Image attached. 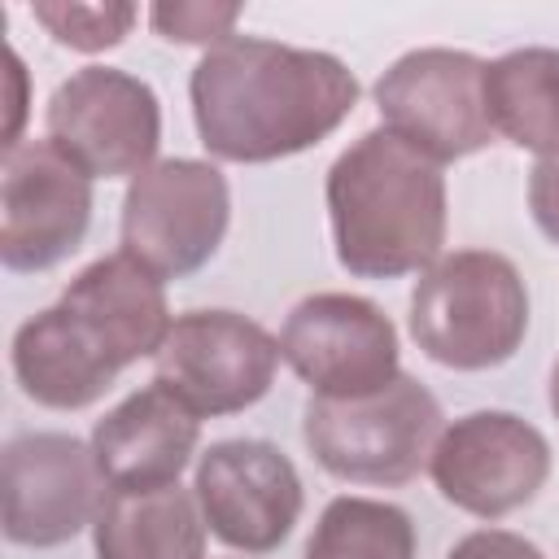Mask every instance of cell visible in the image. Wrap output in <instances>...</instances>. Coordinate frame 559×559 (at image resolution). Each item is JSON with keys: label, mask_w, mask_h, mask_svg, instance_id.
Masks as SVG:
<instances>
[{"label": "cell", "mask_w": 559, "mask_h": 559, "mask_svg": "<svg viewBox=\"0 0 559 559\" xmlns=\"http://www.w3.org/2000/svg\"><path fill=\"white\" fill-rule=\"evenodd\" d=\"M354 70L323 48L231 35L188 74L192 122L218 162H280L328 140L358 105Z\"/></svg>", "instance_id": "cell-1"}, {"label": "cell", "mask_w": 559, "mask_h": 559, "mask_svg": "<svg viewBox=\"0 0 559 559\" xmlns=\"http://www.w3.org/2000/svg\"><path fill=\"white\" fill-rule=\"evenodd\" d=\"M336 262L358 280L424 275L445 245V175L441 162L393 135L362 131L323 183Z\"/></svg>", "instance_id": "cell-2"}, {"label": "cell", "mask_w": 559, "mask_h": 559, "mask_svg": "<svg viewBox=\"0 0 559 559\" xmlns=\"http://www.w3.org/2000/svg\"><path fill=\"white\" fill-rule=\"evenodd\" d=\"M528 332V288L493 249L441 253L411 293L415 345L454 371H489L515 358Z\"/></svg>", "instance_id": "cell-3"}, {"label": "cell", "mask_w": 559, "mask_h": 559, "mask_svg": "<svg viewBox=\"0 0 559 559\" xmlns=\"http://www.w3.org/2000/svg\"><path fill=\"white\" fill-rule=\"evenodd\" d=\"M441 402L415 376H397L367 397H310L301 441L323 472L354 485H406L432 459Z\"/></svg>", "instance_id": "cell-4"}, {"label": "cell", "mask_w": 559, "mask_h": 559, "mask_svg": "<svg viewBox=\"0 0 559 559\" xmlns=\"http://www.w3.org/2000/svg\"><path fill=\"white\" fill-rule=\"evenodd\" d=\"M44 131L87 179H135L157 162L162 100L140 74L83 66L52 87Z\"/></svg>", "instance_id": "cell-5"}, {"label": "cell", "mask_w": 559, "mask_h": 559, "mask_svg": "<svg viewBox=\"0 0 559 559\" xmlns=\"http://www.w3.org/2000/svg\"><path fill=\"white\" fill-rule=\"evenodd\" d=\"M231 223V192L214 162L166 157L127 183L122 253L144 262L157 280L201 271Z\"/></svg>", "instance_id": "cell-6"}, {"label": "cell", "mask_w": 559, "mask_h": 559, "mask_svg": "<svg viewBox=\"0 0 559 559\" xmlns=\"http://www.w3.org/2000/svg\"><path fill=\"white\" fill-rule=\"evenodd\" d=\"M376 109L393 135L432 162H459L493 144L485 109V61L463 48L402 52L371 87Z\"/></svg>", "instance_id": "cell-7"}, {"label": "cell", "mask_w": 559, "mask_h": 559, "mask_svg": "<svg viewBox=\"0 0 559 559\" xmlns=\"http://www.w3.org/2000/svg\"><path fill=\"white\" fill-rule=\"evenodd\" d=\"M428 476L450 507L476 520H502L542 493L550 441L511 411H467L441 428Z\"/></svg>", "instance_id": "cell-8"}, {"label": "cell", "mask_w": 559, "mask_h": 559, "mask_svg": "<svg viewBox=\"0 0 559 559\" xmlns=\"http://www.w3.org/2000/svg\"><path fill=\"white\" fill-rule=\"evenodd\" d=\"M280 358L310 397H367L402 376L393 319L358 293H310L280 328Z\"/></svg>", "instance_id": "cell-9"}, {"label": "cell", "mask_w": 559, "mask_h": 559, "mask_svg": "<svg viewBox=\"0 0 559 559\" xmlns=\"http://www.w3.org/2000/svg\"><path fill=\"white\" fill-rule=\"evenodd\" d=\"M280 367V336L236 310L175 314L162 349L153 354V380L183 397L201 419L236 415L266 397Z\"/></svg>", "instance_id": "cell-10"}, {"label": "cell", "mask_w": 559, "mask_h": 559, "mask_svg": "<svg viewBox=\"0 0 559 559\" xmlns=\"http://www.w3.org/2000/svg\"><path fill=\"white\" fill-rule=\"evenodd\" d=\"M4 537L13 546H61L92 528L109 480L92 454V441L70 432H22L0 454Z\"/></svg>", "instance_id": "cell-11"}, {"label": "cell", "mask_w": 559, "mask_h": 559, "mask_svg": "<svg viewBox=\"0 0 559 559\" xmlns=\"http://www.w3.org/2000/svg\"><path fill=\"white\" fill-rule=\"evenodd\" d=\"M192 493L205 528L240 555H271L284 546L306 502L293 459L258 437L214 441L197 459Z\"/></svg>", "instance_id": "cell-12"}, {"label": "cell", "mask_w": 559, "mask_h": 559, "mask_svg": "<svg viewBox=\"0 0 559 559\" xmlns=\"http://www.w3.org/2000/svg\"><path fill=\"white\" fill-rule=\"evenodd\" d=\"M92 223V179L48 140H22L0 170V262L48 271L66 262Z\"/></svg>", "instance_id": "cell-13"}, {"label": "cell", "mask_w": 559, "mask_h": 559, "mask_svg": "<svg viewBox=\"0 0 559 559\" xmlns=\"http://www.w3.org/2000/svg\"><path fill=\"white\" fill-rule=\"evenodd\" d=\"M201 441V415L162 380L127 393L92 428V454L109 489L175 485Z\"/></svg>", "instance_id": "cell-14"}, {"label": "cell", "mask_w": 559, "mask_h": 559, "mask_svg": "<svg viewBox=\"0 0 559 559\" xmlns=\"http://www.w3.org/2000/svg\"><path fill=\"white\" fill-rule=\"evenodd\" d=\"M13 376L22 393L48 411H83L118 380L122 362L109 354V345L66 306H48L31 314L13 332L9 349Z\"/></svg>", "instance_id": "cell-15"}, {"label": "cell", "mask_w": 559, "mask_h": 559, "mask_svg": "<svg viewBox=\"0 0 559 559\" xmlns=\"http://www.w3.org/2000/svg\"><path fill=\"white\" fill-rule=\"evenodd\" d=\"M57 301H66L122 367H131L135 358H153L175 323L162 280L122 249L87 262Z\"/></svg>", "instance_id": "cell-16"}, {"label": "cell", "mask_w": 559, "mask_h": 559, "mask_svg": "<svg viewBox=\"0 0 559 559\" xmlns=\"http://www.w3.org/2000/svg\"><path fill=\"white\" fill-rule=\"evenodd\" d=\"M205 520L197 493L175 485L109 489L92 520L96 559H205Z\"/></svg>", "instance_id": "cell-17"}, {"label": "cell", "mask_w": 559, "mask_h": 559, "mask_svg": "<svg viewBox=\"0 0 559 559\" xmlns=\"http://www.w3.org/2000/svg\"><path fill=\"white\" fill-rule=\"evenodd\" d=\"M485 109L493 135L537 157L559 153V48H511L485 61Z\"/></svg>", "instance_id": "cell-18"}, {"label": "cell", "mask_w": 559, "mask_h": 559, "mask_svg": "<svg viewBox=\"0 0 559 559\" xmlns=\"http://www.w3.org/2000/svg\"><path fill=\"white\" fill-rule=\"evenodd\" d=\"M306 559H415V524L397 502L341 493L323 507Z\"/></svg>", "instance_id": "cell-19"}, {"label": "cell", "mask_w": 559, "mask_h": 559, "mask_svg": "<svg viewBox=\"0 0 559 559\" xmlns=\"http://www.w3.org/2000/svg\"><path fill=\"white\" fill-rule=\"evenodd\" d=\"M31 17L74 52H105L127 39L140 9L127 0H35Z\"/></svg>", "instance_id": "cell-20"}, {"label": "cell", "mask_w": 559, "mask_h": 559, "mask_svg": "<svg viewBox=\"0 0 559 559\" xmlns=\"http://www.w3.org/2000/svg\"><path fill=\"white\" fill-rule=\"evenodd\" d=\"M240 22V4H197V0H175V4H153L148 26L166 44H223L231 39V26Z\"/></svg>", "instance_id": "cell-21"}, {"label": "cell", "mask_w": 559, "mask_h": 559, "mask_svg": "<svg viewBox=\"0 0 559 559\" xmlns=\"http://www.w3.org/2000/svg\"><path fill=\"white\" fill-rule=\"evenodd\" d=\"M528 210H533L537 231L550 245H559V153L533 162V170H528Z\"/></svg>", "instance_id": "cell-22"}, {"label": "cell", "mask_w": 559, "mask_h": 559, "mask_svg": "<svg viewBox=\"0 0 559 559\" xmlns=\"http://www.w3.org/2000/svg\"><path fill=\"white\" fill-rule=\"evenodd\" d=\"M445 559H546V555L511 528H476L463 542H454Z\"/></svg>", "instance_id": "cell-23"}, {"label": "cell", "mask_w": 559, "mask_h": 559, "mask_svg": "<svg viewBox=\"0 0 559 559\" xmlns=\"http://www.w3.org/2000/svg\"><path fill=\"white\" fill-rule=\"evenodd\" d=\"M550 411H555V419H559V358H555V367H550Z\"/></svg>", "instance_id": "cell-24"}]
</instances>
